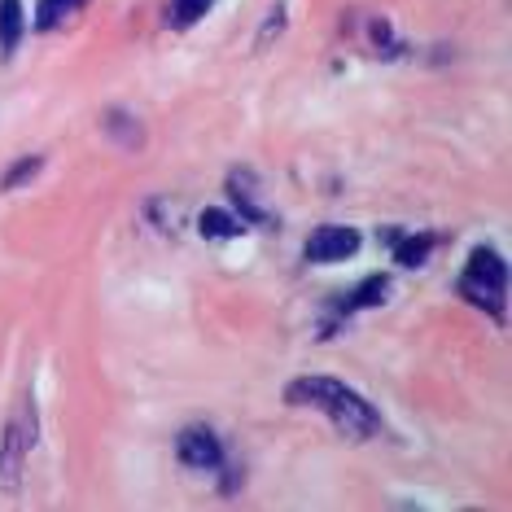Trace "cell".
Here are the masks:
<instances>
[{
	"instance_id": "1",
	"label": "cell",
	"mask_w": 512,
	"mask_h": 512,
	"mask_svg": "<svg viewBox=\"0 0 512 512\" xmlns=\"http://www.w3.org/2000/svg\"><path fill=\"white\" fill-rule=\"evenodd\" d=\"M285 399L324 412L346 438H372L381 425L377 412H372V403H364L351 386H342V381H333V377H298L294 386L285 390Z\"/></svg>"
},
{
	"instance_id": "2",
	"label": "cell",
	"mask_w": 512,
	"mask_h": 512,
	"mask_svg": "<svg viewBox=\"0 0 512 512\" xmlns=\"http://www.w3.org/2000/svg\"><path fill=\"white\" fill-rule=\"evenodd\" d=\"M504 272H508V267H504V259H499L495 250H486V246L473 250L469 254V276H464L460 294L499 316V307H504V281H508Z\"/></svg>"
},
{
	"instance_id": "3",
	"label": "cell",
	"mask_w": 512,
	"mask_h": 512,
	"mask_svg": "<svg viewBox=\"0 0 512 512\" xmlns=\"http://www.w3.org/2000/svg\"><path fill=\"white\" fill-rule=\"evenodd\" d=\"M31 442H36V421H31V412H27V425L14 421L5 429V438H0V486H5V491H18Z\"/></svg>"
},
{
	"instance_id": "4",
	"label": "cell",
	"mask_w": 512,
	"mask_h": 512,
	"mask_svg": "<svg viewBox=\"0 0 512 512\" xmlns=\"http://www.w3.org/2000/svg\"><path fill=\"white\" fill-rule=\"evenodd\" d=\"M359 250V232L355 228H337V224H324L307 237V259L311 263H342Z\"/></svg>"
},
{
	"instance_id": "5",
	"label": "cell",
	"mask_w": 512,
	"mask_h": 512,
	"mask_svg": "<svg viewBox=\"0 0 512 512\" xmlns=\"http://www.w3.org/2000/svg\"><path fill=\"white\" fill-rule=\"evenodd\" d=\"M176 451L189 469H219V464H224V447H219V438L206 425L184 429V434L176 438Z\"/></svg>"
},
{
	"instance_id": "6",
	"label": "cell",
	"mask_w": 512,
	"mask_h": 512,
	"mask_svg": "<svg viewBox=\"0 0 512 512\" xmlns=\"http://www.w3.org/2000/svg\"><path fill=\"white\" fill-rule=\"evenodd\" d=\"M27 22H22V0H0V53H14Z\"/></svg>"
},
{
	"instance_id": "7",
	"label": "cell",
	"mask_w": 512,
	"mask_h": 512,
	"mask_svg": "<svg viewBox=\"0 0 512 512\" xmlns=\"http://www.w3.org/2000/svg\"><path fill=\"white\" fill-rule=\"evenodd\" d=\"M197 228H202V237H237V232H241V219H232V215L219 211V206H211V211H202Z\"/></svg>"
},
{
	"instance_id": "8",
	"label": "cell",
	"mask_w": 512,
	"mask_h": 512,
	"mask_svg": "<svg viewBox=\"0 0 512 512\" xmlns=\"http://www.w3.org/2000/svg\"><path fill=\"white\" fill-rule=\"evenodd\" d=\"M381 294H386V276H368V281L346 298V311H364V307H372V302H381Z\"/></svg>"
},
{
	"instance_id": "9",
	"label": "cell",
	"mask_w": 512,
	"mask_h": 512,
	"mask_svg": "<svg viewBox=\"0 0 512 512\" xmlns=\"http://www.w3.org/2000/svg\"><path fill=\"white\" fill-rule=\"evenodd\" d=\"M211 5L215 0H171V22L176 27H193V22H202V14Z\"/></svg>"
},
{
	"instance_id": "10",
	"label": "cell",
	"mask_w": 512,
	"mask_h": 512,
	"mask_svg": "<svg viewBox=\"0 0 512 512\" xmlns=\"http://www.w3.org/2000/svg\"><path fill=\"white\" fill-rule=\"evenodd\" d=\"M429 246H434V237H416V241H403V246H394V259H399L403 267H416V263H425V254H429Z\"/></svg>"
},
{
	"instance_id": "11",
	"label": "cell",
	"mask_w": 512,
	"mask_h": 512,
	"mask_svg": "<svg viewBox=\"0 0 512 512\" xmlns=\"http://www.w3.org/2000/svg\"><path fill=\"white\" fill-rule=\"evenodd\" d=\"M40 167H44L40 158H22V162H14V171H9V176L0 180V189H18V184H22V180H31Z\"/></svg>"
},
{
	"instance_id": "12",
	"label": "cell",
	"mask_w": 512,
	"mask_h": 512,
	"mask_svg": "<svg viewBox=\"0 0 512 512\" xmlns=\"http://www.w3.org/2000/svg\"><path fill=\"white\" fill-rule=\"evenodd\" d=\"M66 9H71V0H44V5H40V18H36V27H40V31H44V27H53L57 14H66Z\"/></svg>"
},
{
	"instance_id": "13",
	"label": "cell",
	"mask_w": 512,
	"mask_h": 512,
	"mask_svg": "<svg viewBox=\"0 0 512 512\" xmlns=\"http://www.w3.org/2000/svg\"><path fill=\"white\" fill-rule=\"evenodd\" d=\"M71 5H75V0H71Z\"/></svg>"
}]
</instances>
